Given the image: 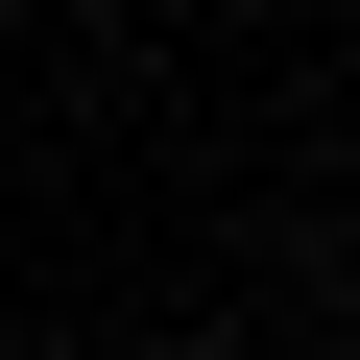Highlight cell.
<instances>
[{
  "label": "cell",
  "instance_id": "cell-1",
  "mask_svg": "<svg viewBox=\"0 0 360 360\" xmlns=\"http://www.w3.org/2000/svg\"><path fill=\"white\" fill-rule=\"evenodd\" d=\"M336 360H360V312H336Z\"/></svg>",
  "mask_w": 360,
  "mask_h": 360
}]
</instances>
